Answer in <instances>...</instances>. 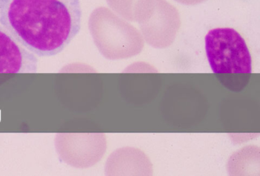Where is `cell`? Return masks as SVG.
<instances>
[{
    "instance_id": "1",
    "label": "cell",
    "mask_w": 260,
    "mask_h": 176,
    "mask_svg": "<svg viewBox=\"0 0 260 176\" xmlns=\"http://www.w3.org/2000/svg\"><path fill=\"white\" fill-rule=\"evenodd\" d=\"M80 0H0V24L39 57L63 51L81 28Z\"/></svg>"
},
{
    "instance_id": "3",
    "label": "cell",
    "mask_w": 260,
    "mask_h": 176,
    "mask_svg": "<svg viewBox=\"0 0 260 176\" xmlns=\"http://www.w3.org/2000/svg\"><path fill=\"white\" fill-rule=\"evenodd\" d=\"M146 1L141 10L144 14L140 19L144 38L155 48H167L173 43L179 29V14L165 0Z\"/></svg>"
},
{
    "instance_id": "2",
    "label": "cell",
    "mask_w": 260,
    "mask_h": 176,
    "mask_svg": "<svg viewBox=\"0 0 260 176\" xmlns=\"http://www.w3.org/2000/svg\"><path fill=\"white\" fill-rule=\"evenodd\" d=\"M208 63L215 74H251L252 57L244 39L231 28H213L205 38Z\"/></svg>"
},
{
    "instance_id": "5",
    "label": "cell",
    "mask_w": 260,
    "mask_h": 176,
    "mask_svg": "<svg viewBox=\"0 0 260 176\" xmlns=\"http://www.w3.org/2000/svg\"><path fill=\"white\" fill-rule=\"evenodd\" d=\"M37 57L0 25V74H35Z\"/></svg>"
},
{
    "instance_id": "6",
    "label": "cell",
    "mask_w": 260,
    "mask_h": 176,
    "mask_svg": "<svg viewBox=\"0 0 260 176\" xmlns=\"http://www.w3.org/2000/svg\"><path fill=\"white\" fill-rule=\"evenodd\" d=\"M111 158L115 159V170L112 174H152L153 168L147 156L135 148H121L117 150Z\"/></svg>"
},
{
    "instance_id": "7",
    "label": "cell",
    "mask_w": 260,
    "mask_h": 176,
    "mask_svg": "<svg viewBox=\"0 0 260 176\" xmlns=\"http://www.w3.org/2000/svg\"><path fill=\"white\" fill-rule=\"evenodd\" d=\"M132 0H109V4L112 8L116 10L117 13L125 17L129 20H133L132 13L131 12V6L129 2Z\"/></svg>"
},
{
    "instance_id": "8",
    "label": "cell",
    "mask_w": 260,
    "mask_h": 176,
    "mask_svg": "<svg viewBox=\"0 0 260 176\" xmlns=\"http://www.w3.org/2000/svg\"><path fill=\"white\" fill-rule=\"evenodd\" d=\"M179 4H185V5H196L205 2L206 0H176Z\"/></svg>"
},
{
    "instance_id": "4",
    "label": "cell",
    "mask_w": 260,
    "mask_h": 176,
    "mask_svg": "<svg viewBox=\"0 0 260 176\" xmlns=\"http://www.w3.org/2000/svg\"><path fill=\"white\" fill-rule=\"evenodd\" d=\"M103 49L109 59L128 58L139 54L144 40L139 31L112 12L103 10Z\"/></svg>"
}]
</instances>
